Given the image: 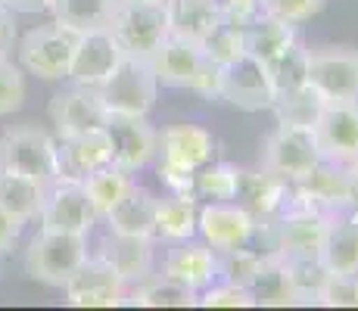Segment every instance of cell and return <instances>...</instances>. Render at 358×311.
Masks as SVG:
<instances>
[{"mask_svg":"<svg viewBox=\"0 0 358 311\" xmlns=\"http://www.w3.org/2000/svg\"><path fill=\"white\" fill-rule=\"evenodd\" d=\"M87 237L63 231H41L25 249V274L44 287L63 289L75 277L81 265L87 261Z\"/></svg>","mask_w":358,"mask_h":311,"instance_id":"6da1fadb","label":"cell"},{"mask_svg":"<svg viewBox=\"0 0 358 311\" xmlns=\"http://www.w3.org/2000/svg\"><path fill=\"white\" fill-rule=\"evenodd\" d=\"M106 29L119 41L122 53L141 59L153 57L156 47L171 34L169 10L165 3H153V0H115Z\"/></svg>","mask_w":358,"mask_h":311,"instance_id":"7a4b0ae2","label":"cell"},{"mask_svg":"<svg viewBox=\"0 0 358 311\" xmlns=\"http://www.w3.org/2000/svg\"><path fill=\"white\" fill-rule=\"evenodd\" d=\"M106 113L122 115H150L159 96V81L150 66V59L141 57H122L119 66L109 72V78L97 87Z\"/></svg>","mask_w":358,"mask_h":311,"instance_id":"3957f363","label":"cell"},{"mask_svg":"<svg viewBox=\"0 0 358 311\" xmlns=\"http://www.w3.org/2000/svg\"><path fill=\"white\" fill-rule=\"evenodd\" d=\"M0 171L53 184L57 181V140L31 124L6 131L0 137Z\"/></svg>","mask_w":358,"mask_h":311,"instance_id":"277c9868","label":"cell"},{"mask_svg":"<svg viewBox=\"0 0 358 311\" xmlns=\"http://www.w3.org/2000/svg\"><path fill=\"white\" fill-rule=\"evenodd\" d=\"M321 159L324 156H321V150H318L315 131L278 124V128L265 137V143H262L259 165L274 171V175L287 178L290 184H296L299 178H306Z\"/></svg>","mask_w":358,"mask_h":311,"instance_id":"5b68a950","label":"cell"},{"mask_svg":"<svg viewBox=\"0 0 358 311\" xmlns=\"http://www.w3.org/2000/svg\"><path fill=\"white\" fill-rule=\"evenodd\" d=\"M78 34L63 29V25H38L19 41V62L34 78L44 81H63L69 75V62Z\"/></svg>","mask_w":358,"mask_h":311,"instance_id":"8992f818","label":"cell"},{"mask_svg":"<svg viewBox=\"0 0 358 311\" xmlns=\"http://www.w3.org/2000/svg\"><path fill=\"white\" fill-rule=\"evenodd\" d=\"M259 218L243 203H199L196 237L209 243L215 252L237 246H250L256 240Z\"/></svg>","mask_w":358,"mask_h":311,"instance_id":"52a82bcc","label":"cell"},{"mask_svg":"<svg viewBox=\"0 0 358 311\" xmlns=\"http://www.w3.org/2000/svg\"><path fill=\"white\" fill-rule=\"evenodd\" d=\"M308 85L327 103L358 100V50L349 47H321L308 57Z\"/></svg>","mask_w":358,"mask_h":311,"instance_id":"ba28073f","label":"cell"},{"mask_svg":"<svg viewBox=\"0 0 358 311\" xmlns=\"http://www.w3.org/2000/svg\"><path fill=\"white\" fill-rule=\"evenodd\" d=\"M38 221H41V231H63V233L87 237L100 218L78 181H53L47 187L44 209H41Z\"/></svg>","mask_w":358,"mask_h":311,"instance_id":"9c48e42d","label":"cell"},{"mask_svg":"<svg viewBox=\"0 0 358 311\" xmlns=\"http://www.w3.org/2000/svg\"><path fill=\"white\" fill-rule=\"evenodd\" d=\"M106 134L113 143V162L122 165L125 171H141L156 159L159 150V131L147 122V115H122L109 113L106 115Z\"/></svg>","mask_w":358,"mask_h":311,"instance_id":"30bf717a","label":"cell"},{"mask_svg":"<svg viewBox=\"0 0 358 311\" xmlns=\"http://www.w3.org/2000/svg\"><path fill=\"white\" fill-rule=\"evenodd\" d=\"M293 203L308 205L327 218L346 215L349 212V175L346 165L321 159L306 178L293 184Z\"/></svg>","mask_w":358,"mask_h":311,"instance_id":"8fae6325","label":"cell"},{"mask_svg":"<svg viewBox=\"0 0 358 311\" xmlns=\"http://www.w3.org/2000/svg\"><path fill=\"white\" fill-rule=\"evenodd\" d=\"M47 115H50L57 137H75V134H85V131L103 128L109 113L103 106L97 87H81L69 81V87L50 96Z\"/></svg>","mask_w":358,"mask_h":311,"instance_id":"7c38bea8","label":"cell"},{"mask_svg":"<svg viewBox=\"0 0 358 311\" xmlns=\"http://www.w3.org/2000/svg\"><path fill=\"white\" fill-rule=\"evenodd\" d=\"M122 57H125V53H122L119 41L113 38V31L109 29L81 31L78 41H75L66 81L81 85V87H100L103 81L109 78V72L119 66Z\"/></svg>","mask_w":358,"mask_h":311,"instance_id":"4fadbf2b","label":"cell"},{"mask_svg":"<svg viewBox=\"0 0 358 311\" xmlns=\"http://www.w3.org/2000/svg\"><path fill=\"white\" fill-rule=\"evenodd\" d=\"M125 280L100 255H87V261L75 271V277L63 287V293L72 308H115L125 299Z\"/></svg>","mask_w":358,"mask_h":311,"instance_id":"5bb4252c","label":"cell"},{"mask_svg":"<svg viewBox=\"0 0 358 311\" xmlns=\"http://www.w3.org/2000/svg\"><path fill=\"white\" fill-rule=\"evenodd\" d=\"M222 100L240 113H268L274 103V85L268 78V68L250 53L224 66Z\"/></svg>","mask_w":358,"mask_h":311,"instance_id":"9a60e30c","label":"cell"},{"mask_svg":"<svg viewBox=\"0 0 358 311\" xmlns=\"http://www.w3.org/2000/svg\"><path fill=\"white\" fill-rule=\"evenodd\" d=\"M315 140L327 162H358V100L355 103H324L315 122Z\"/></svg>","mask_w":358,"mask_h":311,"instance_id":"2e32d148","label":"cell"},{"mask_svg":"<svg viewBox=\"0 0 358 311\" xmlns=\"http://www.w3.org/2000/svg\"><path fill=\"white\" fill-rule=\"evenodd\" d=\"M169 280L194 289L199 296L206 287L218 280V252L203 240H178L169 243V252L162 259V271Z\"/></svg>","mask_w":358,"mask_h":311,"instance_id":"e0dca14e","label":"cell"},{"mask_svg":"<svg viewBox=\"0 0 358 311\" xmlns=\"http://www.w3.org/2000/svg\"><path fill=\"white\" fill-rule=\"evenodd\" d=\"M203 62H206L203 44L194 38H184V34H175V31L150 57V66H153L159 87H175V91H190L194 87Z\"/></svg>","mask_w":358,"mask_h":311,"instance_id":"ac0fdd59","label":"cell"},{"mask_svg":"<svg viewBox=\"0 0 358 311\" xmlns=\"http://www.w3.org/2000/svg\"><path fill=\"white\" fill-rule=\"evenodd\" d=\"M113 162V143L106 128H94L57 140V181H85L91 171Z\"/></svg>","mask_w":358,"mask_h":311,"instance_id":"d6986e66","label":"cell"},{"mask_svg":"<svg viewBox=\"0 0 358 311\" xmlns=\"http://www.w3.org/2000/svg\"><path fill=\"white\" fill-rule=\"evenodd\" d=\"M156 240L147 237H125V233H113L106 231V237L100 240L97 255L125 280V287L147 280L150 274H156V252H153Z\"/></svg>","mask_w":358,"mask_h":311,"instance_id":"ffe728a7","label":"cell"},{"mask_svg":"<svg viewBox=\"0 0 358 311\" xmlns=\"http://www.w3.org/2000/svg\"><path fill=\"white\" fill-rule=\"evenodd\" d=\"M156 159L187 171H199L206 162L215 159V137L199 124H169L159 134Z\"/></svg>","mask_w":358,"mask_h":311,"instance_id":"44dd1931","label":"cell"},{"mask_svg":"<svg viewBox=\"0 0 358 311\" xmlns=\"http://www.w3.org/2000/svg\"><path fill=\"white\" fill-rule=\"evenodd\" d=\"M290 199H293V184L287 178L274 175V171L262 168V165L252 171H243L237 203H243L259 221H271L274 215H280L290 205Z\"/></svg>","mask_w":358,"mask_h":311,"instance_id":"7402d4cb","label":"cell"},{"mask_svg":"<svg viewBox=\"0 0 358 311\" xmlns=\"http://www.w3.org/2000/svg\"><path fill=\"white\" fill-rule=\"evenodd\" d=\"M156 203H159V196H153L147 187L131 184L125 196L103 215V221L113 233L156 240Z\"/></svg>","mask_w":358,"mask_h":311,"instance_id":"603a6c76","label":"cell"},{"mask_svg":"<svg viewBox=\"0 0 358 311\" xmlns=\"http://www.w3.org/2000/svg\"><path fill=\"white\" fill-rule=\"evenodd\" d=\"M321 261L330 274H358V215L330 218Z\"/></svg>","mask_w":358,"mask_h":311,"instance_id":"cb8c5ba5","label":"cell"},{"mask_svg":"<svg viewBox=\"0 0 358 311\" xmlns=\"http://www.w3.org/2000/svg\"><path fill=\"white\" fill-rule=\"evenodd\" d=\"M175 34L203 41L222 25V0H165Z\"/></svg>","mask_w":358,"mask_h":311,"instance_id":"d4e9b609","label":"cell"},{"mask_svg":"<svg viewBox=\"0 0 358 311\" xmlns=\"http://www.w3.org/2000/svg\"><path fill=\"white\" fill-rule=\"evenodd\" d=\"M122 305H141V308H194L196 293L181 283L169 280L165 274H150L147 280L134 283L125 289Z\"/></svg>","mask_w":358,"mask_h":311,"instance_id":"484cf974","label":"cell"},{"mask_svg":"<svg viewBox=\"0 0 358 311\" xmlns=\"http://www.w3.org/2000/svg\"><path fill=\"white\" fill-rule=\"evenodd\" d=\"M47 187L50 184H41V181H34V178L0 171V205L16 221H22V224L38 221L41 209H44Z\"/></svg>","mask_w":358,"mask_h":311,"instance_id":"4316f807","label":"cell"},{"mask_svg":"<svg viewBox=\"0 0 358 311\" xmlns=\"http://www.w3.org/2000/svg\"><path fill=\"white\" fill-rule=\"evenodd\" d=\"M196 215L199 199L194 196H165L156 203V240L178 243V240L196 237Z\"/></svg>","mask_w":358,"mask_h":311,"instance_id":"83f0119b","label":"cell"},{"mask_svg":"<svg viewBox=\"0 0 358 311\" xmlns=\"http://www.w3.org/2000/svg\"><path fill=\"white\" fill-rule=\"evenodd\" d=\"M299 41V31H296L293 22L278 16H265L259 19L252 29H246V53L256 57L262 66H268L271 59H278L287 47H293Z\"/></svg>","mask_w":358,"mask_h":311,"instance_id":"f1b7e54d","label":"cell"},{"mask_svg":"<svg viewBox=\"0 0 358 311\" xmlns=\"http://www.w3.org/2000/svg\"><path fill=\"white\" fill-rule=\"evenodd\" d=\"M240 181H243V168L212 159L196 171L194 193L199 203H234L240 196Z\"/></svg>","mask_w":358,"mask_h":311,"instance_id":"f546056e","label":"cell"},{"mask_svg":"<svg viewBox=\"0 0 358 311\" xmlns=\"http://www.w3.org/2000/svg\"><path fill=\"white\" fill-rule=\"evenodd\" d=\"M324 96L315 91L312 85L299 87V91H290V94H278L271 103V113L278 124H287V128H315L318 122L321 109H324Z\"/></svg>","mask_w":358,"mask_h":311,"instance_id":"4dcf8cb0","label":"cell"},{"mask_svg":"<svg viewBox=\"0 0 358 311\" xmlns=\"http://www.w3.org/2000/svg\"><path fill=\"white\" fill-rule=\"evenodd\" d=\"M284 271L290 280L296 305H318L321 287L330 277L321 255H290V259H284Z\"/></svg>","mask_w":358,"mask_h":311,"instance_id":"1f68e13d","label":"cell"},{"mask_svg":"<svg viewBox=\"0 0 358 311\" xmlns=\"http://www.w3.org/2000/svg\"><path fill=\"white\" fill-rule=\"evenodd\" d=\"M115 0H57L53 3V22L81 34L91 29H106L113 16Z\"/></svg>","mask_w":358,"mask_h":311,"instance_id":"d6a6232c","label":"cell"},{"mask_svg":"<svg viewBox=\"0 0 358 311\" xmlns=\"http://www.w3.org/2000/svg\"><path fill=\"white\" fill-rule=\"evenodd\" d=\"M131 184H134L131 171H125L122 165H115V162H109V165H103V168L91 171V175L81 181L87 199H91V205H94V212H97V218H103L122 196H125V190Z\"/></svg>","mask_w":358,"mask_h":311,"instance_id":"836d02e7","label":"cell"},{"mask_svg":"<svg viewBox=\"0 0 358 311\" xmlns=\"http://www.w3.org/2000/svg\"><path fill=\"white\" fill-rule=\"evenodd\" d=\"M308 57H312V50H308L302 41H296V44L287 47L278 59L268 62L265 68H268V78H271V85H274V96L299 91V87L308 85Z\"/></svg>","mask_w":358,"mask_h":311,"instance_id":"e575fe53","label":"cell"},{"mask_svg":"<svg viewBox=\"0 0 358 311\" xmlns=\"http://www.w3.org/2000/svg\"><path fill=\"white\" fill-rule=\"evenodd\" d=\"M252 299H256V308H293L296 299H293V289H290V280H287V271H284V259L280 255H268L265 268L256 277V283L250 287Z\"/></svg>","mask_w":358,"mask_h":311,"instance_id":"d590c367","label":"cell"},{"mask_svg":"<svg viewBox=\"0 0 358 311\" xmlns=\"http://www.w3.org/2000/svg\"><path fill=\"white\" fill-rule=\"evenodd\" d=\"M265 261H268V255L252 243L237 246V249H224V252H218V280L250 289L262 274V268H265Z\"/></svg>","mask_w":358,"mask_h":311,"instance_id":"8d00e7d4","label":"cell"},{"mask_svg":"<svg viewBox=\"0 0 358 311\" xmlns=\"http://www.w3.org/2000/svg\"><path fill=\"white\" fill-rule=\"evenodd\" d=\"M199 44H203L206 59L218 62V66H231V62H237L246 53V31L237 29V25L222 22L209 38L199 41Z\"/></svg>","mask_w":358,"mask_h":311,"instance_id":"74e56055","label":"cell"},{"mask_svg":"<svg viewBox=\"0 0 358 311\" xmlns=\"http://www.w3.org/2000/svg\"><path fill=\"white\" fill-rule=\"evenodd\" d=\"M196 305H203V308H256V299H252L250 289L215 280L212 287H206L203 293L196 296Z\"/></svg>","mask_w":358,"mask_h":311,"instance_id":"f35d334b","label":"cell"},{"mask_svg":"<svg viewBox=\"0 0 358 311\" xmlns=\"http://www.w3.org/2000/svg\"><path fill=\"white\" fill-rule=\"evenodd\" d=\"M321 308H358V274H330L318 296Z\"/></svg>","mask_w":358,"mask_h":311,"instance_id":"ab89813d","label":"cell"},{"mask_svg":"<svg viewBox=\"0 0 358 311\" xmlns=\"http://www.w3.org/2000/svg\"><path fill=\"white\" fill-rule=\"evenodd\" d=\"M25 103V78L22 68L13 66L6 57H0V119L13 115Z\"/></svg>","mask_w":358,"mask_h":311,"instance_id":"60d3db41","label":"cell"},{"mask_svg":"<svg viewBox=\"0 0 358 311\" xmlns=\"http://www.w3.org/2000/svg\"><path fill=\"white\" fill-rule=\"evenodd\" d=\"M268 16L265 0H222V22L237 29H252L259 19Z\"/></svg>","mask_w":358,"mask_h":311,"instance_id":"b9f144b4","label":"cell"},{"mask_svg":"<svg viewBox=\"0 0 358 311\" xmlns=\"http://www.w3.org/2000/svg\"><path fill=\"white\" fill-rule=\"evenodd\" d=\"M265 6H268V16H278L293 25H302L324 10V0H265Z\"/></svg>","mask_w":358,"mask_h":311,"instance_id":"7bdbcfd3","label":"cell"},{"mask_svg":"<svg viewBox=\"0 0 358 311\" xmlns=\"http://www.w3.org/2000/svg\"><path fill=\"white\" fill-rule=\"evenodd\" d=\"M156 178L165 184V190L171 193V196H194V178L196 171H187V168H178V165H169V162H159L156 159Z\"/></svg>","mask_w":358,"mask_h":311,"instance_id":"ee69618b","label":"cell"},{"mask_svg":"<svg viewBox=\"0 0 358 311\" xmlns=\"http://www.w3.org/2000/svg\"><path fill=\"white\" fill-rule=\"evenodd\" d=\"M222 81H224V66H218V62L206 59L190 91L199 94L203 100H222Z\"/></svg>","mask_w":358,"mask_h":311,"instance_id":"f6af8a7d","label":"cell"},{"mask_svg":"<svg viewBox=\"0 0 358 311\" xmlns=\"http://www.w3.org/2000/svg\"><path fill=\"white\" fill-rule=\"evenodd\" d=\"M16 47V13L6 3H0V57Z\"/></svg>","mask_w":358,"mask_h":311,"instance_id":"bcb514c9","label":"cell"},{"mask_svg":"<svg viewBox=\"0 0 358 311\" xmlns=\"http://www.w3.org/2000/svg\"><path fill=\"white\" fill-rule=\"evenodd\" d=\"M22 227H25L22 221H16L3 205H0V255L13 249V243H16L19 233H22Z\"/></svg>","mask_w":358,"mask_h":311,"instance_id":"7dc6e473","label":"cell"},{"mask_svg":"<svg viewBox=\"0 0 358 311\" xmlns=\"http://www.w3.org/2000/svg\"><path fill=\"white\" fill-rule=\"evenodd\" d=\"M57 0H6L13 13H25V16H50Z\"/></svg>","mask_w":358,"mask_h":311,"instance_id":"c3c4849f","label":"cell"},{"mask_svg":"<svg viewBox=\"0 0 358 311\" xmlns=\"http://www.w3.org/2000/svg\"><path fill=\"white\" fill-rule=\"evenodd\" d=\"M346 175H349V212L346 215H358V162L346 165Z\"/></svg>","mask_w":358,"mask_h":311,"instance_id":"681fc988","label":"cell"},{"mask_svg":"<svg viewBox=\"0 0 358 311\" xmlns=\"http://www.w3.org/2000/svg\"><path fill=\"white\" fill-rule=\"evenodd\" d=\"M153 3H165V0H153Z\"/></svg>","mask_w":358,"mask_h":311,"instance_id":"f907efd6","label":"cell"},{"mask_svg":"<svg viewBox=\"0 0 358 311\" xmlns=\"http://www.w3.org/2000/svg\"><path fill=\"white\" fill-rule=\"evenodd\" d=\"M0 3H6V0H0Z\"/></svg>","mask_w":358,"mask_h":311,"instance_id":"816d5d0a","label":"cell"}]
</instances>
